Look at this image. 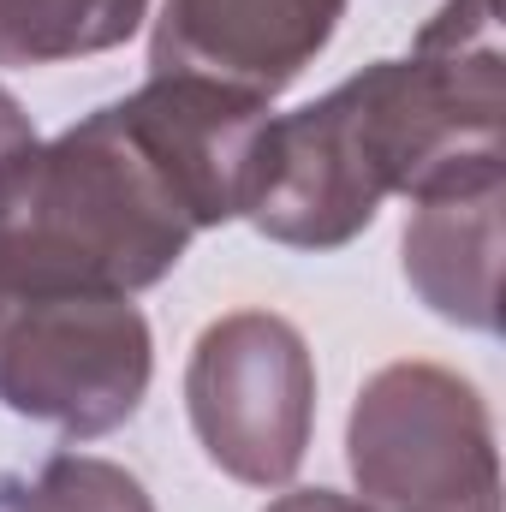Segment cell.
<instances>
[{"mask_svg": "<svg viewBox=\"0 0 506 512\" xmlns=\"http://www.w3.org/2000/svg\"><path fill=\"white\" fill-rule=\"evenodd\" d=\"M191 239L185 203L120 102L0 167V286L131 298L161 286Z\"/></svg>", "mask_w": 506, "mask_h": 512, "instance_id": "1", "label": "cell"}, {"mask_svg": "<svg viewBox=\"0 0 506 512\" xmlns=\"http://www.w3.org/2000/svg\"><path fill=\"white\" fill-rule=\"evenodd\" d=\"M387 197L435 203L506 185V60L483 48H411L334 84Z\"/></svg>", "mask_w": 506, "mask_h": 512, "instance_id": "2", "label": "cell"}, {"mask_svg": "<svg viewBox=\"0 0 506 512\" xmlns=\"http://www.w3.org/2000/svg\"><path fill=\"white\" fill-rule=\"evenodd\" d=\"M155 376L143 310L120 292L0 286V405L72 441L137 417Z\"/></svg>", "mask_w": 506, "mask_h": 512, "instance_id": "3", "label": "cell"}, {"mask_svg": "<svg viewBox=\"0 0 506 512\" xmlns=\"http://www.w3.org/2000/svg\"><path fill=\"white\" fill-rule=\"evenodd\" d=\"M346 465L381 512H501L489 399L441 364H387L358 387Z\"/></svg>", "mask_w": 506, "mask_h": 512, "instance_id": "4", "label": "cell"}, {"mask_svg": "<svg viewBox=\"0 0 506 512\" xmlns=\"http://www.w3.org/2000/svg\"><path fill=\"white\" fill-rule=\"evenodd\" d=\"M185 411L215 471L245 489H286L316 429V358L274 310L209 322L185 364Z\"/></svg>", "mask_w": 506, "mask_h": 512, "instance_id": "5", "label": "cell"}, {"mask_svg": "<svg viewBox=\"0 0 506 512\" xmlns=\"http://www.w3.org/2000/svg\"><path fill=\"white\" fill-rule=\"evenodd\" d=\"M381 203L387 191L358 143L340 90L268 120L245 203V221L262 239L286 251H340L376 221Z\"/></svg>", "mask_w": 506, "mask_h": 512, "instance_id": "6", "label": "cell"}, {"mask_svg": "<svg viewBox=\"0 0 506 512\" xmlns=\"http://www.w3.org/2000/svg\"><path fill=\"white\" fill-rule=\"evenodd\" d=\"M346 0H161L149 78H209L274 102L334 42Z\"/></svg>", "mask_w": 506, "mask_h": 512, "instance_id": "7", "label": "cell"}, {"mask_svg": "<svg viewBox=\"0 0 506 512\" xmlns=\"http://www.w3.org/2000/svg\"><path fill=\"white\" fill-rule=\"evenodd\" d=\"M120 114L131 120L137 143L149 149V161L167 173L197 233L245 221L256 149L274 120L268 102L209 84V78H149L143 90H131L120 102Z\"/></svg>", "mask_w": 506, "mask_h": 512, "instance_id": "8", "label": "cell"}, {"mask_svg": "<svg viewBox=\"0 0 506 512\" xmlns=\"http://www.w3.org/2000/svg\"><path fill=\"white\" fill-rule=\"evenodd\" d=\"M506 185L417 203L405 221V280L411 292L453 328L501 334V221Z\"/></svg>", "mask_w": 506, "mask_h": 512, "instance_id": "9", "label": "cell"}, {"mask_svg": "<svg viewBox=\"0 0 506 512\" xmlns=\"http://www.w3.org/2000/svg\"><path fill=\"white\" fill-rule=\"evenodd\" d=\"M149 0H0V66H60L131 42Z\"/></svg>", "mask_w": 506, "mask_h": 512, "instance_id": "10", "label": "cell"}, {"mask_svg": "<svg viewBox=\"0 0 506 512\" xmlns=\"http://www.w3.org/2000/svg\"><path fill=\"white\" fill-rule=\"evenodd\" d=\"M0 512H155V501L114 459L54 453L36 477H0Z\"/></svg>", "mask_w": 506, "mask_h": 512, "instance_id": "11", "label": "cell"}, {"mask_svg": "<svg viewBox=\"0 0 506 512\" xmlns=\"http://www.w3.org/2000/svg\"><path fill=\"white\" fill-rule=\"evenodd\" d=\"M495 18H501L495 0H447L417 30L411 48H483V42H495Z\"/></svg>", "mask_w": 506, "mask_h": 512, "instance_id": "12", "label": "cell"}, {"mask_svg": "<svg viewBox=\"0 0 506 512\" xmlns=\"http://www.w3.org/2000/svg\"><path fill=\"white\" fill-rule=\"evenodd\" d=\"M262 512H381V507L358 501V495H340V489H292V495L268 501Z\"/></svg>", "mask_w": 506, "mask_h": 512, "instance_id": "13", "label": "cell"}, {"mask_svg": "<svg viewBox=\"0 0 506 512\" xmlns=\"http://www.w3.org/2000/svg\"><path fill=\"white\" fill-rule=\"evenodd\" d=\"M36 143V126H30V114H24V102L0 84V167L12 161V155H24Z\"/></svg>", "mask_w": 506, "mask_h": 512, "instance_id": "14", "label": "cell"}]
</instances>
